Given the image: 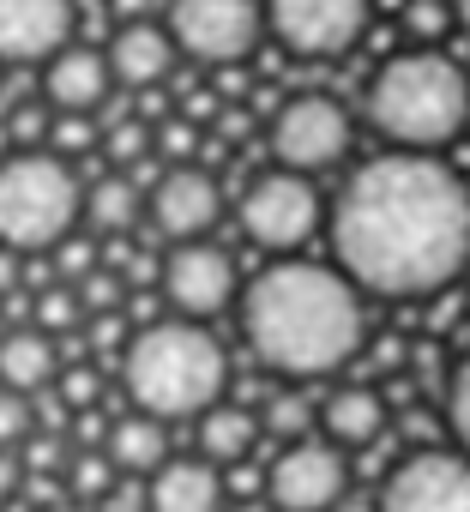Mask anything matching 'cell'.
Instances as JSON below:
<instances>
[{
  "mask_svg": "<svg viewBox=\"0 0 470 512\" xmlns=\"http://www.w3.org/2000/svg\"><path fill=\"white\" fill-rule=\"evenodd\" d=\"M332 260L362 296L446 290L470 266V187L434 151H380L332 199Z\"/></svg>",
  "mask_w": 470,
  "mask_h": 512,
  "instance_id": "6da1fadb",
  "label": "cell"
},
{
  "mask_svg": "<svg viewBox=\"0 0 470 512\" xmlns=\"http://www.w3.org/2000/svg\"><path fill=\"white\" fill-rule=\"evenodd\" d=\"M242 338L254 350V362L278 380H326L338 374L362 338H368V314H362V290L320 260H284L266 266L248 296H242Z\"/></svg>",
  "mask_w": 470,
  "mask_h": 512,
  "instance_id": "7a4b0ae2",
  "label": "cell"
},
{
  "mask_svg": "<svg viewBox=\"0 0 470 512\" xmlns=\"http://www.w3.org/2000/svg\"><path fill=\"white\" fill-rule=\"evenodd\" d=\"M229 386V356L205 332V320H151L121 350V392L133 410L163 422H199Z\"/></svg>",
  "mask_w": 470,
  "mask_h": 512,
  "instance_id": "3957f363",
  "label": "cell"
},
{
  "mask_svg": "<svg viewBox=\"0 0 470 512\" xmlns=\"http://www.w3.org/2000/svg\"><path fill=\"white\" fill-rule=\"evenodd\" d=\"M368 127L398 151H446L470 127V73L440 49L392 55L368 85Z\"/></svg>",
  "mask_w": 470,
  "mask_h": 512,
  "instance_id": "277c9868",
  "label": "cell"
},
{
  "mask_svg": "<svg viewBox=\"0 0 470 512\" xmlns=\"http://www.w3.org/2000/svg\"><path fill=\"white\" fill-rule=\"evenodd\" d=\"M85 223V181L73 157L49 145H19L0 157V241L19 253H49Z\"/></svg>",
  "mask_w": 470,
  "mask_h": 512,
  "instance_id": "5b68a950",
  "label": "cell"
},
{
  "mask_svg": "<svg viewBox=\"0 0 470 512\" xmlns=\"http://www.w3.org/2000/svg\"><path fill=\"white\" fill-rule=\"evenodd\" d=\"M163 25L199 67H235L266 37V0H169Z\"/></svg>",
  "mask_w": 470,
  "mask_h": 512,
  "instance_id": "8992f818",
  "label": "cell"
},
{
  "mask_svg": "<svg viewBox=\"0 0 470 512\" xmlns=\"http://www.w3.org/2000/svg\"><path fill=\"white\" fill-rule=\"evenodd\" d=\"M320 217H326V205H320L314 175L284 169V163L260 169V175L248 181V193H242V229H248V241L266 247V253H296V247H308L314 229H320Z\"/></svg>",
  "mask_w": 470,
  "mask_h": 512,
  "instance_id": "52a82bcc",
  "label": "cell"
},
{
  "mask_svg": "<svg viewBox=\"0 0 470 512\" xmlns=\"http://www.w3.org/2000/svg\"><path fill=\"white\" fill-rule=\"evenodd\" d=\"M374 0H266V37L296 61H338L368 37Z\"/></svg>",
  "mask_w": 470,
  "mask_h": 512,
  "instance_id": "ba28073f",
  "label": "cell"
},
{
  "mask_svg": "<svg viewBox=\"0 0 470 512\" xmlns=\"http://www.w3.org/2000/svg\"><path fill=\"white\" fill-rule=\"evenodd\" d=\"M350 139H356V121H350V109H344L338 97H326V91L290 97V103L272 115V127H266L272 157H278L284 169H302V175H320V169L344 163Z\"/></svg>",
  "mask_w": 470,
  "mask_h": 512,
  "instance_id": "9c48e42d",
  "label": "cell"
},
{
  "mask_svg": "<svg viewBox=\"0 0 470 512\" xmlns=\"http://www.w3.org/2000/svg\"><path fill=\"white\" fill-rule=\"evenodd\" d=\"M350 488V470H344V446H332L326 434H302L290 440L272 470H266V500L278 512H332Z\"/></svg>",
  "mask_w": 470,
  "mask_h": 512,
  "instance_id": "30bf717a",
  "label": "cell"
},
{
  "mask_svg": "<svg viewBox=\"0 0 470 512\" xmlns=\"http://www.w3.org/2000/svg\"><path fill=\"white\" fill-rule=\"evenodd\" d=\"M374 512H470V452H410L404 464H392L386 488L374 494Z\"/></svg>",
  "mask_w": 470,
  "mask_h": 512,
  "instance_id": "8fae6325",
  "label": "cell"
},
{
  "mask_svg": "<svg viewBox=\"0 0 470 512\" xmlns=\"http://www.w3.org/2000/svg\"><path fill=\"white\" fill-rule=\"evenodd\" d=\"M157 290H163L169 314L217 320L229 308V296H235V266H229V253L211 247L205 235L199 241H169L163 266H157Z\"/></svg>",
  "mask_w": 470,
  "mask_h": 512,
  "instance_id": "7c38bea8",
  "label": "cell"
},
{
  "mask_svg": "<svg viewBox=\"0 0 470 512\" xmlns=\"http://www.w3.org/2000/svg\"><path fill=\"white\" fill-rule=\"evenodd\" d=\"M145 211H151V229H157L163 241H199V235H211V223L223 217V187H217V175L199 169V163H169V169L151 181Z\"/></svg>",
  "mask_w": 470,
  "mask_h": 512,
  "instance_id": "4fadbf2b",
  "label": "cell"
},
{
  "mask_svg": "<svg viewBox=\"0 0 470 512\" xmlns=\"http://www.w3.org/2000/svg\"><path fill=\"white\" fill-rule=\"evenodd\" d=\"M79 37V0H0V67H43Z\"/></svg>",
  "mask_w": 470,
  "mask_h": 512,
  "instance_id": "5bb4252c",
  "label": "cell"
},
{
  "mask_svg": "<svg viewBox=\"0 0 470 512\" xmlns=\"http://www.w3.org/2000/svg\"><path fill=\"white\" fill-rule=\"evenodd\" d=\"M37 91H43V103H49L55 115H97L121 85H115V73H109V55L73 37L67 49H55V55L43 61Z\"/></svg>",
  "mask_w": 470,
  "mask_h": 512,
  "instance_id": "9a60e30c",
  "label": "cell"
},
{
  "mask_svg": "<svg viewBox=\"0 0 470 512\" xmlns=\"http://www.w3.org/2000/svg\"><path fill=\"white\" fill-rule=\"evenodd\" d=\"M103 55H109L115 85H121V91H139V97L157 91V85L175 73V61H181V49H175V37H169L163 19H121V25L109 31Z\"/></svg>",
  "mask_w": 470,
  "mask_h": 512,
  "instance_id": "2e32d148",
  "label": "cell"
},
{
  "mask_svg": "<svg viewBox=\"0 0 470 512\" xmlns=\"http://www.w3.org/2000/svg\"><path fill=\"white\" fill-rule=\"evenodd\" d=\"M145 500L151 512H223V476L211 458H163Z\"/></svg>",
  "mask_w": 470,
  "mask_h": 512,
  "instance_id": "e0dca14e",
  "label": "cell"
},
{
  "mask_svg": "<svg viewBox=\"0 0 470 512\" xmlns=\"http://www.w3.org/2000/svg\"><path fill=\"white\" fill-rule=\"evenodd\" d=\"M61 374V350L43 326H7L0 332V386L13 392H43Z\"/></svg>",
  "mask_w": 470,
  "mask_h": 512,
  "instance_id": "ac0fdd59",
  "label": "cell"
},
{
  "mask_svg": "<svg viewBox=\"0 0 470 512\" xmlns=\"http://www.w3.org/2000/svg\"><path fill=\"white\" fill-rule=\"evenodd\" d=\"M103 452L115 458L121 476H151V470L169 458V422H163V416H145V410H127V416L109 422Z\"/></svg>",
  "mask_w": 470,
  "mask_h": 512,
  "instance_id": "d6986e66",
  "label": "cell"
},
{
  "mask_svg": "<svg viewBox=\"0 0 470 512\" xmlns=\"http://www.w3.org/2000/svg\"><path fill=\"white\" fill-rule=\"evenodd\" d=\"M380 428H386V398L368 386H338L320 404V434L332 446H368V440H380Z\"/></svg>",
  "mask_w": 470,
  "mask_h": 512,
  "instance_id": "ffe728a7",
  "label": "cell"
},
{
  "mask_svg": "<svg viewBox=\"0 0 470 512\" xmlns=\"http://www.w3.org/2000/svg\"><path fill=\"white\" fill-rule=\"evenodd\" d=\"M260 416L248 410V404H211L205 416H199V452L211 458V464H242V458H254V446H260Z\"/></svg>",
  "mask_w": 470,
  "mask_h": 512,
  "instance_id": "44dd1931",
  "label": "cell"
},
{
  "mask_svg": "<svg viewBox=\"0 0 470 512\" xmlns=\"http://www.w3.org/2000/svg\"><path fill=\"white\" fill-rule=\"evenodd\" d=\"M85 223H91V235H127L139 223V181L127 169L85 181Z\"/></svg>",
  "mask_w": 470,
  "mask_h": 512,
  "instance_id": "7402d4cb",
  "label": "cell"
},
{
  "mask_svg": "<svg viewBox=\"0 0 470 512\" xmlns=\"http://www.w3.org/2000/svg\"><path fill=\"white\" fill-rule=\"evenodd\" d=\"M260 428H266V434H278V440L290 446V440H302V434H314V428H320V404H308L302 392H272V398H266V410H260Z\"/></svg>",
  "mask_w": 470,
  "mask_h": 512,
  "instance_id": "603a6c76",
  "label": "cell"
},
{
  "mask_svg": "<svg viewBox=\"0 0 470 512\" xmlns=\"http://www.w3.org/2000/svg\"><path fill=\"white\" fill-rule=\"evenodd\" d=\"M115 482H121V470H115V458H109V452H103V458L79 452V458L67 464V488H73L79 500H109V494H115Z\"/></svg>",
  "mask_w": 470,
  "mask_h": 512,
  "instance_id": "cb8c5ba5",
  "label": "cell"
},
{
  "mask_svg": "<svg viewBox=\"0 0 470 512\" xmlns=\"http://www.w3.org/2000/svg\"><path fill=\"white\" fill-rule=\"evenodd\" d=\"M446 428H452V440L470 452V356L452 368V380H446Z\"/></svg>",
  "mask_w": 470,
  "mask_h": 512,
  "instance_id": "d4e9b609",
  "label": "cell"
},
{
  "mask_svg": "<svg viewBox=\"0 0 470 512\" xmlns=\"http://www.w3.org/2000/svg\"><path fill=\"white\" fill-rule=\"evenodd\" d=\"M31 428H37V410L25 404V392L0 386V446H19V440H31Z\"/></svg>",
  "mask_w": 470,
  "mask_h": 512,
  "instance_id": "484cf974",
  "label": "cell"
},
{
  "mask_svg": "<svg viewBox=\"0 0 470 512\" xmlns=\"http://www.w3.org/2000/svg\"><path fill=\"white\" fill-rule=\"evenodd\" d=\"M19 284H25V253L0 241V302H7V296H19Z\"/></svg>",
  "mask_w": 470,
  "mask_h": 512,
  "instance_id": "4316f807",
  "label": "cell"
},
{
  "mask_svg": "<svg viewBox=\"0 0 470 512\" xmlns=\"http://www.w3.org/2000/svg\"><path fill=\"white\" fill-rule=\"evenodd\" d=\"M13 494H25V458L13 446H0V500H13Z\"/></svg>",
  "mask_w": 470,
  "mask_h": 512,
  "instance_id": "83f0119b",
  "label": "cell"
},
{
  "mask_svg": "<svg viewBox=\"0 0 470 512\" xmlns=\"http://www.w3.org/2000/svg\"><path fill=\"white\" fill-rule=\"evenodd\" d=\"M452 25H458V31L470 37V0H452Z\"/></svg>",
  "mask_w": 470,
  "mask_h": 512,
  "instance_id": "f1b7e54d",
  "label": "cell"
},
{
  "mask_svg": "<svg viewBox=\"0 0 470 512\" xmlns=\"http://www.w3.org/2000/svg\"><path fill=\"white\" fill-rule=\"evenodd\" d=\"M229 512H278L272 500H242V506H229Z\"/></svg>",
  "mask_w": 470,
  "mask_h": 512,
  "instance_id": "f546056e",
  "label": "cell"
},
{
  "mask_svg": "<svg viewBox=\"0 0 470 512\" xmlns=\"http://www.w3.org/2000/svg\"><path fill=\"white\" fill-rule=\"evenodd\" d=\"M7 151H19V145H13V133H7V115H0V157H7Z\"/></svg>",
  "mask_w": 470,
  "mask_h": 512,
  "instance_id": "4dcf8cb0",
  "label": "cell"
},
{
  "mask_svg": "<svg viewBox=\"0 0 470 512\" xmlns=\"http://www.w3.org/2000/svg\"><path fill=\"white\" fill-rule=\"evenodd\" d=\"M49 512H97V506H49Z\"/></svg>",
  "mask_w": 470,
  "mask_h": 512,
  "instance_id": "1f68e13d",
  "label": "cell"
},
{
  "mask_svg": "<svg viewBox=\"0 0 470 512\" xmlns=\"http://www.w3.org/2000/svg\"><path fill=\"white\" fill-rule=\"evenodd\" d=\"M0 332H7V308H0Z\"/></svg>",
  "mask_w": 470,
  "mask_h": 512,
  "instance_id": "d6a6232c",
  "label": "cell"
}]
</instances>
